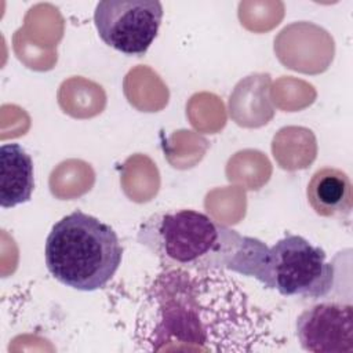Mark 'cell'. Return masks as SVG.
<instances>
[{"label":"cell","instance_id":"5b68a950","mask_svg":"<svg viewBox=\"0 0 353 353\" xmlns=\"http://www.w3.org/2000/svg\"><path fill=\"white\" fill-rule=\"evenodd\" d=\"M295 334L306 352L352 353L353 307L342 302L316 303L298 316Z\"/></svg>","mask_w":353,"mask_h":353},{"label":"cell","instance_id":"52a82bcc","mask_svg":"<svg viewBox=\"0 0 353 353\" xmlns=\"http://www.w3.org/2000/svg\"><path fill=\"white\" fill-rule=\"evenodd\" d=\"M34 188L33 161L19 143L0 146V205L12 208L26 203Z\"/></svg>","mask_w":353,"mask_h":353},{"label":"cell","instance_id":"7a4b0ae2","mask_svg":"<svg viewBox=\"0 0 353 353\" xmlns=\"http://www.w3.org/2000/svg\"><path fill=\"white\" fill-rule=\"evenodd\" d=\"M44 259L48 272L63 285L95 291L103 288L117 272L123 247L110 225L76 210L51 228Z\"/></svg>","mask_w":353,"mask_h":353},{"label":"cell","instance_id":"6da1fadb","mask_svg":"<svg viewBox=\"0 0 353 353\" xmlns=\"http://www.w3.org/2000/svg\"><path fill=\"white\" fill-rule=\"evenodd\" d=\"M248 236H241L204 212L178 210L157 212L139 225L137 241L148 248L165 269L190 273H239Z\"/></svg>","mask_w":353,"mask_h":353},{"label":"cell","instance_id":"277c9868","mask_svg":"<svg viewBox=\"0 0 353 353\" xmlns=\"http://www.w3.org/2000/svg\"><path fill=\"white\" fill-rule=\"evenodd\" d=\"M163 6L157 0H103L94 11L101 40L116 51L141 57L157 36Z\"/></svg>","mask_w":353,"mask_h":353},{"label":"cell","instance_id":"8992f818","mask_svg":"<svg viewBox=\"0 0 353 353\" xmlns=\"http://www.w3.org/2000/svg\"><path fill=\"white\" fill-rule=\"evenodd\" d=\"M312 210L325 218H347L353 207L352 183L346 172L332 167L317 170L306 188Z\"/></svg>","mask_w":353,"mask_h":353},{"label":"cell","instance_id":"3957f363","mask_svg":"<svg viewBox=\"0 0 353 353\" xmlns=\"http://www.w3.org/2000/svg\"><path fill=\"white\" fill-rule=\"evenodd\" d=\"M239 274L254 277L283 296L303 299L327 296L336 277L334 265L327 262L323 248L291 233L272 247L250 237Z\"/></svg>","mask_w":353,"mask_h":353}]
</instances>
